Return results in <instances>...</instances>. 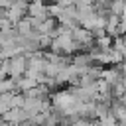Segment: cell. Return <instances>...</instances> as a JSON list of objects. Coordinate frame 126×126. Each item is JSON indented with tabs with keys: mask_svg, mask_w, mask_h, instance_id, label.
Returning a JSON list of instances; mask_svg holds the SVG:
<instances>
[{
	"mask_svg": "<svg viewBox=\"0 0 126 126\" xmlns=\"http://www.w3.org/2000/svg\"><path fill=\"white\" fill-rule=\"evenodd\" d=\"M26 67H28V59L24 55H16L8 61V77L10 79H20L24 77L26 73Z\"/></svg>",
	"mask_w": 126,
	"mask_h": 126,
	"instance_id": "cell-1",
	"label": "cell"
},
{
	"mask_svg": "<svg viewBox=\"0 0 126 126\" xmlns=\"http://www.w3.org/2000/svg\"><path fill=\"white\" fill-rule=\"evenodd\" d=\"M26 10H28V4H26V2H22V0L12 2V8L4 12V18H6L12 26H16V24L26 16Z\"/></svg>",
	"mask_w": 126,
	"mask_h": 126,
	"instance_id": "cell-2",
	"label": "cell"
},
{
	"mask_svg": "<svg viewBox=\"0 0 126 126\" xmlns=\"http://www.w3.org/2000/svg\"><path fill=\"white\" fill-rule=\"evenodd\" d=\"M26 16L32 18V20H35V22H43V20L49 18L47 16V6L43 2H32V4H28Z\"/></svg>",
	"mask_w": 126,
	"mask_h": 126,
	"instance_id": "cell-3",
	"label": "cell"
},
{
	"mask_svg": "<svg viewBox=\"0 0 126 126\" xmlns=\"http://www.w3.org/2000/svg\"><path fill=\"white\" fill-rule=\"evenodd\" d=\"M0 122L10 124V126L24 124V122H28V114H26L22 108H10V110H8L4 116H0Z\"/></svg>",
	"mask_w": 126,
	"mask_h": 126,
	"instance_id": "cell-4",
	"label": "cell"
},
{
	"mask_svg": "<svg viewBox=\"0 0 126 126\" xmlns=\"http://www.w3.org/2000/svg\"><path fill=\"white\" fill-rule=\"evenodd\" d=\"M14 30H16V33L18 35H22V37H28V35H32L33 33V26H32V18H28V16H24L16 26H14Z\"/></svg>",
	"mask_w": 126,
	"mask_h": 126,
	"instance_id": "cell-5",
	"label": "cell"
},
{
	"mask_svg": "<svg viewBox=\"0 0 126 126\" xmlns=\"http://www.w3.org/2000/svg\"><path fill=\"white\" fill-rule=\"evenodd\" d=\"M100 79H102V81H106V83L112 87L114 83H118V81L122 79V75H120L118 67H104V69H102V75H100Z\"/></svg>",
	"mask_w": 126,
	"mask_h": 126,
	"instance_id": "cell-6",
	"label": "cell"
},
{
	"mask_svg": "<svg viewBox=\"0 0 126 126\" xmlns=\"http://www.w3.org/2000/svg\"><path fill=\"white\" fill-rule=\"evenodd\" d=\"M16 81V93H28L30 89H33V87H37V83L33 81V79H30V77H20V79H14Z\"/></svg>",
	"mask_w": 126,
	"mask_h": 126,
	"instance_id": "cell-7",
	"label": "cell"
},
{
	"mask_svg": "<svg viewBox=\"0 0 126 126\" xmlns=\"http://www.w3.org/2000/svg\"><path fill=\"white\" fill-rule=\"evenodd\" d=\"M6 93H16V81L10 77L0 79V94H6Z\"/></svg>",
	"mask_w": 126,
	"mask_h": 126,
	"instance_id": "cell-8",
	"label": "cell"
},
{
	"mask_svg": "<svg viewBox=\"0 0 126 126\" xmlns=\"http://www.w3.org/2000/svg\"><path fill=\"white\" fill-rule=\"evenodd\" d=\"M124 8H126V2H122V0L110 2V6H108V14H114V16H118V18H120V14L124 12Z\"/></svg>",
	"mask_w": 126,
	"mask_h": 126,
	"instance_id": "cell-9",
	"label": "cell"
},
{
	"mask_svg": "<svg viewBox=\"0 0 126 126\" xmlns=\"http://www.w3.org/2000/svg\"><path fill=\"white\" fill-rule=\"evenodd\" d=\"M24 100H26V96H24L22 93H14L12 102H10V108H22V106H24Z\"/></svg>",
	"mask_w": 126,
	"mask_h": 126,
	"instance_id": "cell-10",
	"label": "cell"
},
{
	"mask_svg": "<svg viewBox=\"0 0 126 126\" xmlns=\"http://www.w3.org/2000/svg\"><path fill=\"white\" fill-rule=\"evenodd\" d=\"M96 122H98V126H118V122H116V118L112 114H108V116H104V118H100Z\"/></svg>",
	"mask_w": 126,
	"mask_h": 126,
	"instance_id": "cell-11",
	"label": "cell"
},
{
	"mask_svg": "<svg viewBox=\"0 0 126 126\" xmlns=\"http://www.w3.org/2000/svg\"><path fill=\"white\" fill-rule=\"evenodd\" d=\"M112 51H118V53L124 51V39L122 37H114L112 39Z\"/></svg>",
	"mask_w": 126,
	"mask_h": 126,
	"instance_id": "cell-12",
	"label": "cell"
},
{
	"mask_svg": "<svg viewBox=\"0 0 126 126\" xmlns=\"http://www.w3.org/2000/svg\"><path fill=\"white\" fill-rule=\"evenodd\" d=\"M116 67H118V71H120V75H122V77L126 79V59H124V61H122L120 65H116Z\"/></svg>",
	"mask_w": 126,
	"mask_h": 126,
	"instance_id": "cell-13",
	"label": "cell"
},
{
	"mask_svg": "<svg viewBox=\"0 0 126 126\" xmlns=\"http://www.w3.org/2000/svg\"><path fill=\"white\" fill-rule=\"evenodd\" d=\"M120 24H126V8H124V12L120 14Z\"/></svg>",
	"mask_w": 126,
	"mask_h": 126,
	"instance_id": "cell-14",
	"label": "cell"
},
{
	"mask_svg": "<svg viewBox=\"0 0 126 126\" xmlns=\"http://www.w3.org/2000/svg\"><path fill=\"white\" fill-rule=\"evenodd\" d=\"M118 102H120V104H122V106H126V93H124V94H122V96H120V98H118Z\"/></svg>",
	"mask_w": 126,
	"mask_h": 126,
	"instance_id": "cell-15",
	"label": "cell"
},
{
	"mask_svg": "<svg viewBox=\"0 0 126 126\" xmlns=\"http://www.w3.org/2000/svg\"><path fill=\"white\" fill-rule=\"evenodd\" d=\"M89 126H98V122H96V120H91V122H89Z\"/></svg>",
	"mask_w": 126,
	"mask_h": 126,
	"instance_id": "cell-16",
	"label": "cell"
},
{
	"mask_svg": "<svg viewBox=\"0 0 126 126\" xmlns=\"http://www.w3.org/2000/svg\"><path fill=\"white\" fill-rule=\"evenodd\" d=\"M2 16H4V12H2V10H0V18H2Z\"/></svg>",
	"mask_w": 126,
	"mask_h": 126,
	"instance_id": "cell-17",
	"label": "cell"
},
{
	"mask_svg": "<svg viewBox=\"0 0 126 126\" xmlns=\"http://www.w3.org/2000/svg\"><path fill=\"white\" fill-rule=\"evenodd\" d=\"M118 126H122V124H118Z\"/></svg>",
	"mask_w": 126,
	"mask_h": 126,
	"instance_id": "cell-18",
	"label": "cell"
}]
</instances>
